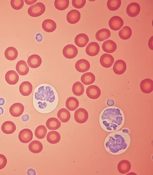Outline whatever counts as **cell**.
Wrapping results in <instances>:
<instances>
[{
	"label": "cell",
	"mask_w": 153,
	"mask_h": 175,
	"mask_svg": "<svg viewBox=\"0 0 153 175\" xmlns=\"http://www.w3.org/2000/svg\"><path fill=\"white\" fill-rule=\"evenodd\" d=\"M59 100L56 90L50 84H41L34 91L33 106L35 110L40 113L48 114L53 111L57 107Z\"/></svg>",
	"instance_id": "obj_1"
},
{
	"label": "cell",
	"mask_w": 153,
	"mask_h": 175,
	"mask_svg": "<svg viewBox=\"0 0 153 175\" xmlns=\"http://www.w3.org/2000/svg\"><path fill=\"white\" fill-rule=\"evenodd\" d=\"M125 121L123 111L118 107L113 106L104 108L101 112L99 118L100 127L108 132L119 130L124 126Z\"/></svg>",
	"instance_id": "obj_2"
},
{
	"label": "cell",
	"mask_w": 153,
	"mask_h": 175,
	"mask_svg": "<svg viewBox=\"0 0 153 175\" xmlns=\"http://www.w3.org/2000/svg\"><path fill=\"white\" fill-rule=\"evenodd\" d=\"M131 142L128 133L122 130L112 132L105 137L104 147L109 154L119 155L125 152L129 148Z\"/></svg>",
	"instance_id": "obj_3"
},
{
	"label": "cell",
	"mask_w": 153,
	"mask_h": 175,
	"mask_svg": "<svg viewBox=\"0 0 153 175\" xmlns=\"http://www.w3.org/2000/svg\"><path fill=\"white\" fill-rule=\"evenodd\" d=\"M45 10L44 4L41 2H38L30 6L28 10L29 15L32 17H37L42 15Z\"/></svg>",
	"instance_id": "obj_4"
},
{
	"label": "cell",
	"mask_w": 153,
	"mask_h": 175,
	"mask_svg": "<svg viewBox=\"0 0 153 175\" xmlns=\"http://www.w3.org/2000/svg\"><path fill=\"white\" fill-rule=\"evenodd\" d=\"M74 119L75 121L79 123L86 122L88 118V113L85 109L80 108L75 111L74 113Z\"/></svg>",
	"instance_id": "obj_5"
},
{
	"label": "cell",
	"mask_w": 153,
	"mask_h": 175,
	"mask_svg": "<svg viewBox=\"0 0 153 175\" xmlns=\"http://www.w3.org/2000/svg\"><path fill=\"white\" fill-rule=\"evenodd\" d=\"M78 53L77 47L72 44H68L65 46L63 49V54L67 58L72 59L76 56Z\"/></svg>",
	"instance_id": "obj_6"
},
{
	"label": "cell",
	"mask_w": 153,
	"mask_h": 175,
	"mask_svg": "<svg viewBox=\"0 0 153 175\" xmlns=\"http://www.w3.org/2000/svg\"><path fill=\"white\" fill-rule=\"evenodd\" d=\"M124 21L123 19L118 16H113L109 19V25L112 30L117 31L119 30L123 26Z\"/></svg>",
	"instance_id": "obj_7"
},
{
	"label": "cell",
	"mask_w": 153,
	"mask_h": 175,
	"mask_svg": "<svg viewBox=\"0 0 153 175\" xmlns=\"http://www.w3.org/2000/svg\"><path fill=\"white\" fill-rule=\"evenodd\" d=\"M33 137L32 131L29 129H22L18 134L19 140L24 143H27L30 142L33 139Z\"/></svg>",
	"instance_id": "obj_8"
},
{
	"label": "cell",
	"mask_w": 153,
	"mask_h": 175,
	"mask_svg": "<svg viewBox=\"0 0 153 175\" xmlns=\"http://www.w3.org/2000/svg\"><path fill=\"white\" fill-rule=\"evenodd\" d=\"M86 94L89 98L94 99L100 97L101 94V91L97 86L91 85L87 88Z\"/></svg>",
	"instance_id": "obj_9"
},
{
	"label": "cell",
	"mask_w": 153,
	"mask_h": 175,
	"mask_svg": "<svg viewBox=\"0 0 153 175\" xmlns=\"http://www.w3.org/2000/svg\"><path fill=\"white\" fill-rule=\"evenodd\" d=\"M24 110V105L20 103H16L13 104L9 109V112L10 115L15 117L21 116L23 113Z\"/></svg>",
	"instance_id": "obj_10"
},
{
	"label": "cell",
	"mask_w": 153,
	"mask_h": 175,
	"mask_svg": "<svg viewBox=\"0 0 153 175\" xmlns=\"http://www.w3.org/2000/svg\"><path fill=\"white\" fill-rule=\"evenodd\" d=\"M140 88L144 93L148 94L151 93L153 90V80L149 78L143 80L140 83Z\"/></svg>",
	"instance_id": "obj_11"
},
{
	"label": "cell",
	"mask_w": 153,
	"mask_h": 175,
	"mask_svg": "<svg viewBox=\"0 0 153 175\" xmlns=\"http://www.w3.org/2000/svg\"><path fill=\"white\" fill-rule=\"evenodd\" d=\"M126 68V64L125 61L120 59L115 62L113 66V70L115 74L120 75L125 72Z\"/></svg>",
	"instance_id": "obj_12"
},
{
	"label": "cell",
	"mask_w": 153,
	"mask_h": 175,
	"mask_svg": "<svg viewBox=\"0 0 153 175\" xmlns=\"http://www.w3.org/2000/svg\"><path fill=\"white\" fill-rule=\"evenodd\" d=\"M100 50L99 45L95 42L90 43L86 49V54L90 56H95L98 54Z\"/></svg>",
	"instance_id": "obj_13"
},
{
	"label": "cell",
	"mask_w": 153,
	"mask_h": 175,
	"mask_svg": "<svg viewBox=\"0 0 153 175\" xmlns=\"http://www.w3.org/2000/svg\"><path fill=\"white\" fill-rule=\"evenodd\" d=\"M140 7L138 3L132 2L129 4L126 8L127 14L132 17L136 16L140 13Z\"/></svg>",
	"instance_id": "obj_14"
},
{
	"label": "cell",
	"mask_w": 153,
	"mask_h": 175,
	"mask_svg": "<svg viewBox=\"0 0 153 175\" xmlns=\"http://www.w3.org/2000/svg\"><path fill=\"white\" fill-rule=\"evenodd\" d=\"M81 18V14L77 10L74 9L70 11L67 14V20L69 23L75 24L77 23Z\"/></svg>",
	"instance_id": "obj_15"
},
{
	"label": "cell",
	"mask_w": 153,
	"mask_h": 175,
	"mask_svg": "<svg viewBox=\"0 0 153 175\" xmlns=\"http://www.w3.org/2000/svg\"><path fill=\"white\" fill-rule=\"evenodd\" d=\"M75 67L76 70L80 72H85L88 71L90 68L89 62L85 59H81L75 63Z\"/></svg>",
	"instance_id": "obj_16"
},
{
	"label": "cell",
	"mask_w": 153,
	"mask_h": 175,
	"mask_svg": "<svg viewBox=\"0 0 153 175\" xmlns=\"http://www.w3.org/2000/svg\"><path fill=\"white\" fill-rule=\"evenodd\" d=\"M100 62L101 65L105 68L111 67L114 62L113 56L109 54L104 53L100 58Z\"/></svg>",
	"instance_id": "obj_17"
},
{
	"label": "cell",
	"mask_w": 153,
	"mask_h": 175,
	"mask_svg": "<svg viewBox=\"0 0 153 175\" xmlns=\"http://www.w3.org/2000/svg\"><path fill=\"white\" fill-rule=\"evenodd\" d=\"M6 82L10 85H15L18 82L19 76L17 72L13 70L8 71L5 75Z\"/></svg>",
	"instance_id": "obj_18"
},
{
	"label": "cell",
	"mask_w": 153,
	"mask_h": 175,
	"mask_svg": "<svg viewBox=\"0 0 153 175\" xmlns=\"http://www.w3.org/2000/svg\"><path fill=\"white\" fill-rule=\"evenodd\" d=\"M33 89L32 84L28 81H25L22 82L19 87V90L20 93L24 96L29 95L32 92Z\"/></svg>",
	"instance_id": "obj_19"
},
{
	"label": "cell",
	"mask_w": 153,
	"mask_h": 175,
	"mask_svg": "<svg viewBox=\"0 0 153 175\" xmlns=\"http://www.w3.org/2000/svg\"><path fill=\"white\" fill-rule=\"evenodd\" d=\"M27 63L29 67L32 68H36L41 64L42 59L37 54H33L29 56L27 59Z\"/></svg>",
	"instance_id": "obj_20"
},
{
	"label": "cell",
	"mask_w": 153,
	"mask_h": 175,
	"mask_svg": "<svg viewBox=\"0 0 153 175\" xmlns=\"http://www.w3.org/2000/svg\"><path fill=\"white\" fill-rule=\"evenodd\" d=\"M89 41L88 36L83 33L78 34L75 38V43L77 46L79 47H85Z\"/></svg>",
	"instance_id": "obj_21"
},
{
	"label": "cell",
	"mask_w": 153,
	"mask_h": 175,
	"mask_svg": "<svg viewBox=\"0 0 153 175\" xmlns=\"http://www.w3.org/2000/svg\"><path fill=\"white\" fill-rule=\"evenodd\" d=\"M16 69L17 73L21 76H25L29 72V68L26 62L24 60L18 61L16 66Z\"/></svg>",
	"instance_id": "obj_22"
},
{
	"label": "cell",
	"mask_w": 153,
	"mask_h": 175,
	"mask_svg": "<svg viewBox=\"0 0 153 175\" xmlns=\"http://www.w3.org/2000/svg\"><path fill=\"white\" fill-rule=\"evenodd\" d=\"M131 165L130 162L127 160H123L119 162L117 165L118 172L122 174H125L131 169Z\"/></svg>",
	"instance_id": "obj_23"
},
{
	"label": "cell",
	"mask_w": 153,
	"mask_h": 175,
	"mask_svg": "<svg viewBox=\"0 0 153 175\" xmlns=\"http://www.w3.org/2000/svg\"><path fill=\"white\" fill-rule=\"evenodd\" d=\"M102 48L105 52L108 53H112L116 50L117 45L113 41L108 40L103 43Z\"/></svg>",
	"instance_id": "obj_24"
},
{
	"label": "cell",
	"mask_w": 153,
	"mask_h": 175,
	"mask_svg": "<svg viewBox=\"0 0 153 175\" xmlns=\"http://www.w3.org/2000/svg\"><path fill=\"white\" fill-rule=\"evenodd\" d=\"M16 129V126L13 122L8 121L3 122L1 126L2 132L6 134H10L14 133Z\"/></svg>",
	"instance_id": "obj_25"
},
{
	"label": "cell",
	"mask_w": 153,
	"mask_h": 175,
	"mask_svg": "<svg viewBox=\"0 0 153 175\" xmlns=\"http://www.w3.org/2000/svg\"><path fill=\"white\" fill-rule=\"evenodd\" d=\"M56 24L53 20L47 19L44 20L42 24V27L45 31L51 33L54 31L56 28Z\"/></svg>",
	"instance_id": "obj_26"
},
{
	"label": "cell",
	"mask_w": 153,
	"mask_h": 175,
	"mask_svg": "<svg viewBox=\"0 0 153 175\" xmlns=\"http://www.w3.org/2000/svg\"><path fill=\"white\" fill-rule=\"evenodd\" d=\"M46 125L49 130H56L60 128L61 123L58 119L55 117H51L47 120Z\"/></svg>",
	"instance_id": "obj_27"
},
{
	"label": "cell",
	"mask_w": 153,
	"mask_h": 175,
	"mask_svg": "<svg viewBox=\"0 0 153 175\" xmlns=\"http://www.w3.org/2000/svg\"><path fill=\"white\" fill-rule=\"evenodd\" d=\"M79 102L78 100L74 97L68 98L66 102V108L71 111L75 110L78 107Z\"/></svg>",
	"instance_id": "obj_28"
},
{
	"label": "cell",
	"mask_w": 153,
	"mask_h": 175,
	"mask_svg": "<svg viewBox=\"0 0 153 175\" xmlns=\"http://www.w3.org/2000/svg\"><path fill=\"white\" fill-rule=\"evenodd\" d=\"M111 35L110 31L107 29H102L98 30L95 34L96 39L99 41H102L109 38Z\"/></svg>",
	"instance_id": "obj_29"
},
{
	"label": "cell",
	"mask_w": 153,
	"mask_h": 175,
	"mask_svg": "<svg viewBox=\"0 0 153 175\" xmlns=\"http://www.w3.org/2000/svg\"><path fill=\"white\" fill-rule=\"evenodd\" d=\"M17 49L13 47H10L5 50L4 55L6 58L9 60H13L16 59L18 56Z\"/></svg>",
	"instance_id": "obj_30"
},
{
	"label": "cell",
	"mask_w": 153,
	"mask_h": 175,
	"mask_svg": "<svg viewBox=\"0 0 153 175\" xmlns=\"http://www.w3.org/2000/svg\"><path fill=\"white\" fill-rule=\"evenodd\" d=\"M95 80L94 74L92 72H88L83 74L81 77L82 82L85 85H89L93 84Z\"/></svg>",
	"instance_id": "obj_31"
},
{
	"label": "cell",
	"mask_w": 153,
	"mask_h": 175,
	"mask_svg": "<svg viewBox=\"0 0 153 175\" xmlns=\"http://www.w3.org/2000/svg\"><path fill=\"white\" fill-rule=\"evenodd\" d=\"M57 116L60 121L63 123H65L70 120L71 114L68 110L65 108L60 109L58 111Z\"/></svg>",
	"instance_id": "obj_32"
},
{
	"label": "cell",
	"mask_w": 153,
	"mask_h": 175,
	"mask_svg": "<svg viewBox=\"0 0 153 175\" xmlns=\"http://www.w3.org/2000/svg\"><path fill=\"white\" fill-rule=\"evenodd\" d=\"M29 149L31 152L37 154L42 151L43 149V146L40 142L35 140L29 143Z\"/></svg>",
	"instance_id": "obj_33"
},
{
	"label": "cell",
	"mask_w": 153,
	"mask_h": 175,
	"mask_svg": "<svg viewBox=\"0 0 153 175\" xmlns=\"http://www.w3.org/2000/svg\"><path fill=\"white\" fill-rule=\"evenodd\" d=\"M60 134L55 131H51L47 134V140L48 142L52 144H55L58 143L60 139Z\"/></svg>",
	"instance_id": "obj_34"
},
{
	"label": "cell",
	"mask_w": 153,
	"mask_h": 175,
	"mask_svg": "<svg viewBox=\"0 0 153 175\" xmlns=\"http://www.w3.org/2000/svg\"><path fill=\"white\" fill-rule=\"evenodd\" d=\"M72 90L73 93L75 95L77 96H81L84 92V86L80 82L77 81L73 84Z\"/></svg>",
	"instance_id": "obj_35"
},
{
	"label": "cell",
	"mask_w": 153,
	"mask_h": 175,
	"mask_svg": "<svg viewBox=\"0 0 153 175\" xmlns=\"http://www.w3.org/2000/svg\"><path fill=\"white\" fill-rule=\"evenodd\" d=\"M132 33L131 29L128 26H124L119 31L118 35L120 38L126 40L129 39Z\"/></svg>",
	"instance_id": "obj_36"
},
{
	"label": "cell",
	"mask_w": 153,
	"mask_h": 175,
	"mask_svg": "<svg viewBox=\"0 0 153 175\" xmlns=\"http://www.w3.org/2000/svg\"><path fill=\"white\" fill-rule=\"evenodd\" d=\"M47 131V130L45 126L44 125H40L36 128L34 134L37 138L42 139L45 137Z\"/></svg>",
	"instance_id": "obj_37"
},
{
	"label": "cell",
	"mask_w": 153,
	"mask_h": 175,
	"mask_svg": "<svg viewBox=\"0 0 153 175\" xmlns=\"http://www.w3.org/2000/svg\"><path fill=\"white\" fill-rule=\"evenodd\" d=\"M69 1L68 0H55L54 2V6L55 8L60 10H66L68 6Z\"/></svg>",
	"instance_id": "obj_38"
},
{
	"label": "cell",
	"mask_w": 153,
	"mask_h": 175,
	"mask_svg": "<svg viewBox=\"0 0 153 175\" xmlns=\"http://www.w3.org/2000/svg\"><path fill=\"white\" fill-rule=\"evenodd\" d=\"M121 4L120 0H109L107 2L108 9L111 11H115L118 9Z\"/></svg>",
	"instance_id": "obj_39"
},
{
	"label": "cell",
	"mask_w": 153,
	"mask_h": 175,
	"mask_svg": "<svg viewBox=\"0 0 153 175\" xmlns=\"http://www.w3.org/2000/svg\"><path fill=\"white\" fill-rule=\"evenodd\" d=\"M10 5L15 10H19L22 8L24 5L23 0H11Z\"/></svg>",
	"instance_id": "obj_40"
},
{
	"label": "cell",
	"mask_w": 153,
	"mask_h": 175,
	"mask_svg": "<svg viewBox=\"0 0 153 175\" xmlns=\"http://www.w3.org/2000/svg\"><path fill=\"white\" fill-rule=\"evenodd\" d=\"M86 3L85 0H73L72 1L73 6L77 9L82 8L85 5Z\"/></svg>",
	"instance_id": "obj_41"
},
{
	"label": "cell",
	"mask_w": 153,
	"mask_h": 175,
	"mask_svg": "<svg viewBox=\"0 0 153 175\" xmlns=\"http://www.w3.org/2000/svg\"><path fill=\"white\" fill-rule=\"evenodd\" d=\"M7 163V160L6 157L4 155L0 154V170L5 167Z\"/></svg>",
	"instance_id": "obj_42"
},
{
	"label": "cell",
	"mask_w": 153,
	"mask_h": 175,
	"mask_svg": "<svg viewBox=\"0 0 153 175\" xmlns=\"http://www.w3.org/2000/svg\"><path fill=\"white\" fill-rule=\"evenodd\" d=\"M153 36H152L149 39L148 41V45L149 48L151 50H153Z\"/></svg>",
	"instance_id": "obj_43"
},
{
	"label": "cell",
	"mask_w": 153,
	"mask_h": 175,
	"mask_svg": "<svg viewBox=\"0 0 153 175\" xmlns=\"http://www.w3.org/2000/svg\"><path fill=\"white\" fill-rule=\"evenodd\" d=\"M27 173L29 175H36L35 171L33 169H28Z\"/></svg>",
	"instance_id": "obj_44"
},
{
	"label": "cell",
	"mask_w": 153,
	"mask_h": 175,
	"mask_svg": "<svg viewBox=\"0 0 153 175\" xmlns=\"http://www.w3.org/2000/svg\"><path fill=\"white\" fill-rule=\"evenodd\" d=\"M114 103V101L112 99H109L107 101V104L109 106H113Z\"/></svg>",
	"instance_id": "obj_45"
},
{
	"label": "cell",
	"mask_w": 153,
	"mask_h": 175,
	"mask_svg": "<svg viewBox=\"0 0 153 175\" xmlns=\"http://www.w3.org/2000/svg\"><path fill=\"white\" fill-rule=\"evenodd\" d=\"M21 120L25 122L27 121L29 119V116L27 114H25L23 115L21 117Z\"/></svg>",
	"instance_id": "obj_46"
},
{
	"label": "cell",
	"mask_w": 153,
	"mask_h": 175,
	"mask_svg": "<svg viewBox=\"0 0 153 175\" xmlns=\"http://www.w3.org/2000/svg\"><path fill=\"white\" fill-rule=\"evenodd\" d=\"M37 0H25V3L29 5H31L32 4H33V3H35V2H36Z\"/></svg>",
	"instance_id": "obj_47"
},
{
	"label": "cell",
	"mask_w": 153,
	"mask_h": 175,
	"mask_svg": "<svg viewBox=\"0 0 153 175\" xmlns=\"http://www.w3.org/2000/svg\"><path fill=\"white\" fill-rule=\"evenodd\" d=\"M5 103V100L4 98H0V105H2L4 104Z\"/></svg>",
	"instance_id": "obj_48"
},
{
	"label": "cell",
	"mask_w": 153,
	"mask_h": 175,
	"mask_svg": "<svg viewBox=\"0 0 153 175\" xmlns=\"http://www.w3.org/2000/svg\"><path fill=\"white\" fill-rule=\"evenodd\" d=\"M4 112V110L3 108L0 107V115L2 114Z\"/></svg>",
	"instance_id": "obj_49"
}]
</instances>
